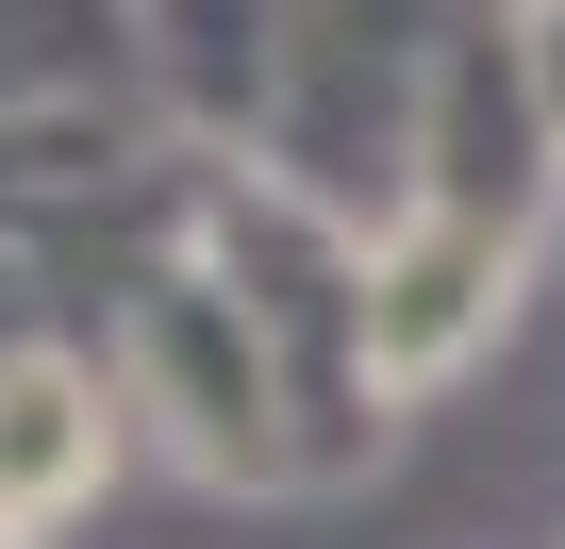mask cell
Segmentation results:
<instances>
[{"mask_svg": "<svg viewBox=\"0 0 565 549\" xmlns=\"http://www.w3.org/2000/svg\"><path fill=\"white\" fill-rule=\"evenodd\" d=\"M482 0H300L282 34V84L249 117V167L282 200H317L333 233H383L416 200V150H433V84L466 51Z\"/></svg>", "mask_w": 565, "mask_h": 549, "instance_id": "cell-1", "label": "cell"}, {"mask_svg": "<svg viewBox=\"0 0 565 549\" xmlns=\"http://www.w3.org/2000/svg\"><path fill=\"white\" fill-rule=\"evenodd\" d=\"M117 383L67 350V334H34V350H0V532H67L100 483H117Z\"/></svg>", "mask_w": 565, "mask_h": 549, "instance_id": "cell-4", "label": "cell"}, {"mask_svg": "<svg viewBox=\"0 0 565 549\" xmlns=\"http://www.w3.org/2000/svg\"><path fill=\"white\" fill-rule=\"evenodd\" d=\"M117 400L167 416V450L200 483H300V416H282V367L233 300V266L200 250V167H183V217L167 250L117 284Z\"/></svg>", "mask_w": 565, "mask_h": 549, "instance_id": "cell-2", "label": "cell"}, {"mask_svg": "<svg viewBox=\"0 0 565 549\" xmlns=\"http://www.w3.org/2000/svg\"><path fill=\"white\" fill-rule=\"evenodd\" d=\"M282 34H300V0H134V84L183 134H233L249 150V117L282 84Z\"/></svg>", "mask_w": 565, "mask_h": 549, "instance_id": "cell-5", "label": "cell"}, {"mask_svg": "<svg viewBox=\"0 0 565 549\" xmlns=\"http://www.w3.org/2000/svg\"><path fill=\"white\" fill-rule=\"evenodd\" d=\"M0 549H18V532H0Z\"/></svg>", "mask_w": 565, "mask_h": 549, "instance_id": "cell-9", "label": "cell"}, {"mask_svg": "<svg viewBox=\"0 0 565 549\" xmlns=\"http://www.w3.org/2000/svg\"><path fill=\"white\" fill-rule=\"evenodd\" d=\"M134 84V0H0V134Z\"/></svg>", "mask_w": 565, "mask_h": 549, "instance_id": "cell-6", "label": "cell"}, {"mask_svg": "<svg viewBox=\"0 0 565 549\" xmlns=\"http://www.w3.org/2000/svg\"><path fill=\"white\" fill-rule=\"evenodd\" d=\"M515 34H532V84H548V134H565V0H515Z\"/></svg>", "mask_w": 565, "mask_h": 549, "instance_id": "cell-8", "label": "cell"}, {"mask_svg": "<svg viewBox=\"0 0 565 549\" xmlns=\"http://www.w3.org/2000/svg\"><path fill=\"white\" fill-rule=\"evenodd\" d=\"M34 317H51V284H34V250L0 233V350H34Z\"/></svg>", "mask_w": 565, "mask_h": 549, "instance_id": "cell-7", "label": "cell"}, {"mask_svg": "<svg viewBox=\"0 0 565 549\" xmlns=\"http://www.w3.org/2000/svg\"><path fill=\"white\" fill-rule=\"evenodd\" d=\"M515 266H532V233H482V217H383V233H366V350H383V400H433V383L515 317Z\"/></svg>", "mask_w": 565, "mask_h": 549, "instance_id": "cell-3", "label": "cell"}]
</instances>
